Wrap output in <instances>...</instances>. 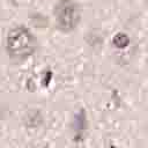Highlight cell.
Returning <instances> with one entry per match:
<instances>
[{"label":"cell","mask_w":148,"mask_h":148,"mask_svg":"<svg viewBox=\"0 0 148 148\" xmlns=\"http://www.w3.org/2000/svg\"><path fill=\"white\" fill-rule=\"evenodd\" d=\"M6 46L8 53L13 58L24 59L35 52L36 39L29 29L24 27H15L7 35Z\"/></svg>","instance_id":"obj_1"},{"label":"cell","mask_w":148,"mask_h":148,"mask_svg":"<svg viewBox=\"0 0 148 148\" xmlns=\"http://www.w3.org/2000/svg\"><path fill=\"white\" fill-rule=\"evenodd\" d=\"M56 21L62 31H71L73 30L80 20V14L76 5L69 0L61 1L56 7Z\"/></svg>","instance_id":"obj_2"},{"label":"cell","mask_w":148,"mask_h":148,"mask_svg":"<svg viewBox=\"0 0 148 148\" xmlns=\"http://www.w3.org/2000/svg\"><path fill=\"white\" fill-rule=\"evenodd\" d=\"M128 43H130V39H128L127 35H125V34H117L113 38V45L119 49L126 47L128 45Z\"/></svg>","instance_id":"obj_3"}]
</instances>
